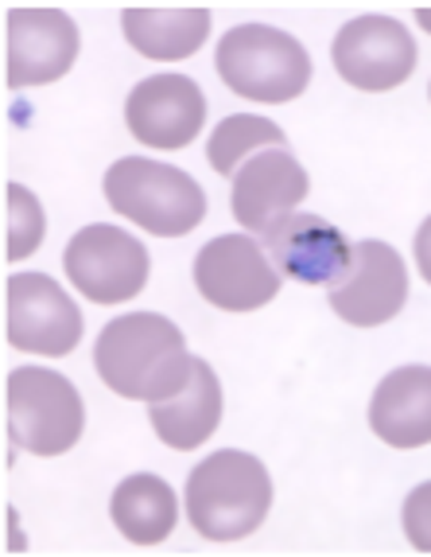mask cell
Masks as SVG:
<instances>
[{
    "mask_svg": "<svg viewBox=\"0 0 431 557\" xmlns=\"http://www.w3.org/2000/svg\"><path fill=\"white\" fill-rule=\"evenodd\" d=\"M148 421L167 448L191 453V448L206 445L214 437V429L221 425V382L211 362L194 355V374L187 382V391L160 401V406H148Z\"/></svg>",
    "mask_w": 431,
    "mask_h": 557,
    "instance_id": "obj_16",
    "label": "cell"
},
{
    "mask_svg": "<svg viewBox=\"0 0 431 557\" xmlns=\"http://www.w3.org/2000/svg\"><path fill=\"white\" fill-rule=\"evenodd\" d=\"M194 285L202 300L221 312H257L268 300H276L284 273L272 265L261 238L218 234L194 258Z\"/></svg>",
    "mask_w": 431,
    "mask_h": 557,
    "instance_id": "obj_7",
    "label": "cell"
},
{
    "mask_svg": "<svg viewBox=\"0 0 431 557\" xmlns=\"http://www.w3.org/2000/svg\"><path fill=\"white\" fill-rule=\"evenodd\" d=\"M312 180L307 168L292 157L288 149H261L257 157H249L233 176L230 191V211L253 238L268 231L272 223H280L284 214H292L295 207L307 199Z\"/></svg>",
    "mask_w": 431,
    "mask_h": 557,
    "instance_id": "obj_14",
    "label": "cell"
},
{
    "mask_svg": "<svg viewBox=\"0 0 431 557\" xmlns=\"http://www.w3.org/2000/svg\"><path fill=\"white\" fill-rule=\"evenodd\" d=\"M221 83L249 102H292L312 83V55L295 36L268 24H238L214 51Z\"/></svg>",
    "mask_w": 431,
    "mask_h": 557,
    "instance_id": "obj_4",
    "label": "cell"
},
{
    "mask_svg": "<svg viewBox=\"0 0 431 557\" xmlns=\"http://www.w3.org/2000/svg\"><path fill=\"white\" fill-rule=\"evenodd\" d=\"M121 32L132 51L152 63H179L191 59L211 36V12L206 9H125Z\"/></svg>",
    "mask_w": 431,
    "mask_h": 557,
    "instance_id": "obj_17",
    "label": "cell"
},
{
    "mask_svg": "<svg viewBox=\"0 0 431 557\" xmlns=\"http://www.w3.org/2000/svg\"><path fill=\"white\" fill-rule=\"evenodd\" d=\"M261 149H288V137L276 121L261 117V113H230L214 125L211 140H206V164L218 176H238V168L249 157H257Z\"/></svg>",
    "mask_w": 431,
    "mask_h": 557,
    "instance_id": "obj_19",
    "label": "cell"
},
{
    "mask_svg": "<svg viewBox=\"0 0 431 557\" xmlns=\"http://www.w3.org/2000/svg\"><path fill=\"white\" fill-rule=\"evenodd\" d=\"M4 335L16 351L63 359L83 344V312L47 273H12L4 285Z\"/></svg>",
    "mask_w": 431,
    "mask_h": 557,
    "instance_id": "obj_8",
    "label": "cell"
},
{
    "mask_svg": "<svg viewBox=\"0 0 431 557\" xmlns=\"http://www.w3.org/2000/svg\"><path fill=\"white\" fill-rule=\"evenodd\" d=\"M339 320L354 327H381L408 305V270L401 253L381 238L354 242V261L327 293Z\"/></svg>",
    "mask_w": 431,
    "mask_h": 557,
    "instance_id": "obj_10",
    "label": "cell"
},
{
    "mask_svg": "<svg viewBox=\"0 0 431 557\" xmlns=\"http://www.w3.org/2000/svg\"><path fill=\"white\" fill-rule=\"evenodd\" d=\"M261 246H265L276 270L288 281H300V285L331 288L354 261V242L334 223H327L322 214L312 211L284 214L280 223H272L261 234Z\"/></svg>",
    "mask_w": 431,
    "mask_h": 557,
    "instance_id": "obj_12",
    "label": "cell"
},
{
    "mask_svg": "<svg viewBox=\"0 0 431 557\" xmlns=\"http://www.w3.org/2000/svg\"><path fill=\"white\" fill-rule=\"evenodd\" d=\"M331 63L342 83L366 94H385L408 83L416 71V39L401 20L369 12L339 28L331 44Z\"/></svg>",
    "mask_w": 431,
    "mask_h": 557,
    "instance_id": "obj_9",
    "label": "cell"
},
{
    "mask_svg": "<svg viewBox=\"0 0 431 557\" xmlns=\"http://www.w3.org/2000/svg\"><path fill=\"white\" fill-rule=\"evenodd\" d=\"M401 522H404L408 542H413V549L431 554V480L408 492V499H404V507H401Z\"/></svg>",
    "mask_w": 431,
    "mask_h": 557,
    "instance_id": "obj_21",
    "label": "cell"
},
{
    "mask_svg": "<svg viewBox=\"0 0 431 557\" xmlns=\"http://www.w3.org/2000/svg\"><path fill=\"white\" fill-rule=\"evenodd\" d=\"M428 98H431V83H428Z\"/></svg>",
    "mask_w": 431,
    "mask_h": 557,
    "instance_id": "obj_24",
    "label": "cell"
},
{
    "mask_svg": "<svg viewBox=\"0 0 431 557\" xmlns=\"http://www.w3.org/2000/svg\"><path fill=\"white\" fill-rule=\"evenodd\" d=\"M416 24H420L423 32H431V9H416Z\"/></svg>",
    "mask_w": 431,
    "mask_h": 557,
    "instance_id": "obj_23",
    "label": "cell"
},
{
    "mask_svg": "<svg viewBox=\"0 0 431 557\" xmlns=\"http://www.w3.org/2000/svg\"><path fill=\"white\" fill-rule=\"evenodd\" d=\"M63 270L93 305H125L148 285L152 258L129 231L113 223H90L66 242Z\"/></svg>",
    "mask_w": 431,
    "mask_h": 557,
    "instance_id": "obj_6",
    "label": "cell"
},
{
    "mask_svg": "<svg viewBox=\"0 0 431 557\" xmlns=\"http://www.w3.org/2000/svg\"><path fill=\"white\" fill-rule=\"evenodd\" d=\"M129 133L148 149H187L206 125V98L187 75H152L132 86L125 102Z\"/></svg>",
    "mask_w": 431,
    "mask_h": 557,
    "instance_id": "obj_13",
    "label": "cell"
},
{
    "mask_svg": "<svg viewBox=\"0 0 431 557\" xmlns=\"http://www.w3.org/2000/svg\"><path fill=\"white\" fill-rule=\"evenodd\" d=\"M9 90L59 83L78 59V24L63 9H9Z\"/></svg>",
    "mask_w": 431,
    "mask_h": 557,
    "instance_id": "obj_11",
    "label": "cell"
},
{
    "mask_svg": "<svg viewBox=\"0 0 431 557\" xmlns=\"http://www.w3.org/2000/svg\"><path fill=\"white\" fill-rule=\"evenodd\" d=\"M413 250H416V270H420V277L431 285V214L420 223V231H416Z\"/></svg>",
    "mask_w": 431,
    "mask_h": 557,
    "instance_id": "obj_22",
    "label": "cell"
},
{
    "mask_svg": "<svg viewBox=\"0 0 431 557\" xmlns=\"http://www.w3.org/2000/svg\"><path fill=\"white\" fill-rule=\"evenodd\" d=\"M105 203L156 238H183L206 219V196L183 168L152 157H121L105 172Z\"/></svg>",
    "mask_w": 431,
    "mask_h": 557,
    "instance_id": "obj_3",
    "label": "cell"
},
{
    "mask_svg": "<svg viewBox=\"0 0 431 557\" xmlns=\"http://www.w3.org/2000/svg\"><path fill=\"white\" fill-rule=\"evenodd\" d=\"M113 527L137 546H160L179 522V499L172 483L152 472L125 475L110 499Z\"/></svg>",
    "mask_w": 431,
    "mask_h": 557,
    "instance_id": "obj_18",
    "label": "cell"
},
{
    "mask_svg": "<svg viewBox=\"0 0 431 557\" xmlns=\"http://www.w3.org/2000/svg\"><path fill=\"white\" fill-rule=\"evenodd\" d=\"M93 367L113 394L144 406L175 398L194 374V355L183 332L160 312H125L101 327Z\"/></svg>",
    "mask_w": 431,
    "mask_h": 557,
    "instance_id": "obj_1",
    "label": "cell"
},
{
    "mask_svg": "<svg viewBox=\"0 0 431 557\" xmlns=\"http://www.w3.org/2000/svg\"><path fill=\"white\" fill-rule=\"evenodd\" d=\"M369 429L389 448L431 445V367L408 362L377 382L369 398Z\"/></svg>",
    "mask_w": 431,
    "mask_h": 557,
    "instance_id": "obj_15",
    "label": "cell"
},
{
    "mask_svg": "<svg viewBox=\"0 0 431 557\" xmlns=\"http://www.w3.org/2000/svg\"><path fill=\"white\" fill-rule=\"evenodd\" d=\"M187 519L206 542L249 539L272 507V480L253 453L221 448L194 465L187 480Z\"/></svg>",
    "mask_w": 431,
    "mask_h": 557,
    "instance_id": "obj_2",
    "label": "cell"
},
{
    "mask_svg": "<svg viewBox=\"0 0 431 557\" xmlns=\"http://www.w3.org/2000/svg\"><path fill=\"white\" fill-rule=\"evenodd\" d=\"M4 203H9V231H4V253L9 261H24L39 250V242L47 234L43 203L36 199V191H28L24 184L4 187Z\"/></svg>",
    "mask_w": 431,
    "mask_h": 557,
    "instance_id": "obj_20",
    "label": "cell"
},
{
    "mask_svg": "<svg viewBox=\"0 0 431 557\" xmlns=\"http://www.w3.org/2000/svg\"><path fill=\"white\" fill-rule=\"evenodd\" d=\"M9 437L31 456H63L83 441L86 401L66 374L51 367H16L4 386Z\"/></svg>",
    "mask_w": 431,
    "mask_h": 557,
    "instance_id": "obj_5",
    "label": "cell"
}]
</instances>
